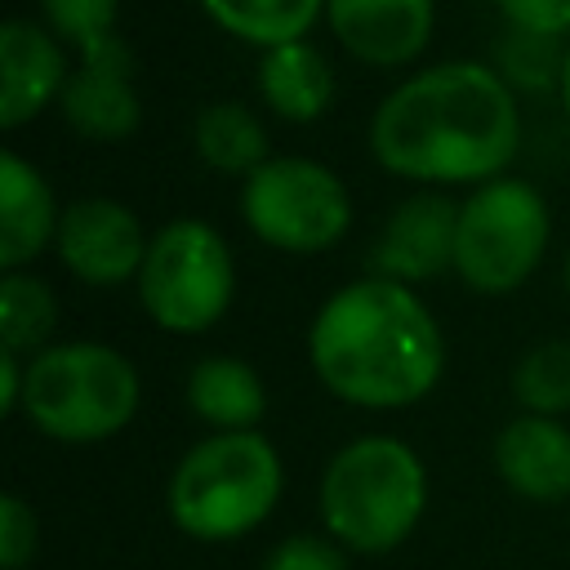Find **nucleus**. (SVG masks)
Segmentation results:
<instances>
[{"label":"nucleus","instance_id":"f257e3e1","mask_svg":"<svg viewBox=\"0 0 570 570\" xmlns=\"http://www.w3.org/2000/svg\"><path fill=\"white\" fill-rule=\"evenodd\" d=\"M521 147L512 85L485 62H432L401 80L370 116L374 160L423 187H481L503 178Z\"/></svg>","mask_w":570,"mask_h":570},{"label":"nucleus","instance_id":"f03ea898","mask_svg":"<svg viewBox=\"0 0 570 570\" xmlns=\"http://www.w3.org/2000/svg\"><path fill=\"white\" fill-rule=\"evenodd\" d=\"M307 365L343 405L410 410L441 383L445 338L414 285L370 272L316 307Z\"/></svg>","mask_w":570,"mask_h":570},{"label":"nucleus","instance_id":"7ed1b4c3","mask_svg":"<svg viewBox=\"0 0 570 570\" xmlns=\"http://www.w3.org/2000/svg\"><path fill=\"white\" fill-rule=\"evenodd\" d=\"M316 508L334 543L356 557H383L419 530L428 512V468L401 436H356L330 454Z\"/></svg>","mask_w":570,"mask_h":570},{"label":"nucleus","instance_id":"20e7f679","mask_svg":"<svg viewBox=\"0 0 570 570\" xmlns=\"http://www.w3.org/2000/svg\"><path fill=\"white\" fill-rule=\"evenodd\" d=\"M285 494L276 445L254 432H209L169 472L165 512L196 543H232L258 530Z\"/></svg>","mask_w":570,"mask_h":570},{"label":"nucleus","instance_id":"39448f33","mask_svg":"<svg viewBox=\"0 0 570 570\" xmlns=\"http://www.w3.org/2000/svg\"><path fill=\"white\" fill-rule=\"evenodd\" d=\"M142 379L134 361L107 343L71 338L27 356L22 419L62 445H98L134 423Z\"/></svg>","mask_w":570,"mask_h":570},{"label":"nucleus","instance_id":"423d86ee","mask_svg":"<svg viewBox=\"0 0 570 570\" xmlns=\"http://www.w3.org/2000/svg\"><path fill=\"white\" fill-rule=\"evenodd\" d=\"M138 303L165 334H205L214 330L236 298V263L223 232L205 218H169L151 232Z\"/></svg>","mask_w":570,"mask_h":570},{"label":"nucleus","instance_id":"0eeeda50","mask_svg":"<svg viewBox=\"0 0 570 570\" xmlns=\"http://www.w3.org/2000/svg\"><path fill=\"white\" fill-rule=\"evenodd\" d=\"M548 205L525 178H490L459 200L454 276L476 294L521 289L548 249Z\"/></svg>","mask_w":570,"mask_h":570},{"label":"nucleus","instance_id":"6e6552de","mask_svg":"<svg viewBox=\"0 0 570 570\" xmlns=\"http://www.w3.org/2000/svg\"><path fill=\"white\" fill-rule=\"evenodd\" d=\"M240 218L281 254H321L352 232V191L312 156H272L240 183Z\"/></svg>","mask_w":570,"mask_h":570},{"label":"nucleus","instance_id":"1a4fd4ad","mask_svg":"<svg viewBox=\"0 0 570 570\" xmlns=\"http://www.w3.org/2000/svg\"><path fill=\"white\" fill-rule=\"evenodd\" d=\"M58 111L71 134L94 142H120L142 125V98H138V58L129 40L107 36L76 53V67L67 76V89L58 98Z\"/></svg>","mask_w":570,"mask_h":570},{"label":"nucleus","instance_id":"9d476101","mask_svg":"<svg viewBox=\"0 0 570 570\" xmlns=\"http://www.w3.org/2000/svg\"><path fill=\"white\" fill-rule=\"evenodd\" d=\"M151 236L138 214L111 196H80L62 205L53 254L85 285H125L138 281Z\"/></svg>","mask_w":570,"mask_h":570},{"label":"nucleus","instance_id":"9b49d317","mask_svg":"<svg viewBox=\"0 0 570 570\" xmlns=\"http://www.w3.org/2000/svg\"><path fill=\"white\" fill-rule=\"evenodd\" d=\"M454 240H459V200H450L436 187H423L387 214L370 249V267L374 276L401 285L436 281L441 272H454Z\"/></svg>","mask_w":570,"mask_h":570},{"label":"nucleus","instance_id":"f8f14e48","mask_svg":"<svg viewBox=\"0 0 570 570\" xmlns=\"http://www.w3.org/2000/svg\"><path fill=\"white\" fill-rule=\"evenodd\" d=\"M325 27L365 67L414 62L436 27V0H325Z\"/></svg>","mask_w":570,"mask_h":570},{"label":"nucleus","instance_id":"ddd939ff","mask_svg":"<svg viewBox=\"0 0 570 570\" xmlns=\"http://www.w3.org/2000/svg\"><path fill=\"white\" fill-rule=\"evenodd\" d=\"M71 62L62 40L31 22V18H4L0 27V129H22L45 107H58L67 89Z\"/></svg>","mask_w":570,"mask_h":570},{"label":"nucleus","instance_id":"4468645a","mask_svg":"<svg viewBox=\"0 0 570 570\" xmlns=\"http://www.w3.org/2000/svg\"><path fill=\"white\" fill-rule=\"evenodd\" d=\"M494 472L530 503L570 499V428L552 414H512L494 436Z\"/></svg>","mask_w":570,"mask_h":570},{"label":"nucleus","instance_id":"2eb2a0df","mask_svg":"<svg viewBox=\"0 0 570 570\" xmlns=\"http://www.w3.org/2000/svg\"><path fill=\"white\" fill-rule=\"evenodd\" d=\"M58 200L45 174L13 147L0 151V267L22 272L58 236Z\"/></svg>","mask_w":570,"mask_h":570},{"label":"nucleus","instance_id":"dca6fc26","mask_svg":"<svg viewBox=\"0 0 570 570\" xmlns=\"http://www.w3.org/2000/svg\"><path fill=\"white\" fill-rule=\"evenodd\" d=\"M258 94L276 120L312 125L334 102V67L312 40L276 45L258 58Z\"/></svg>","mask_w":570,"mask_h":570},{"label":"nucleus","instance_id":"f3484780","mask_svg":"<svg viewBox=\"0 0 570 570\" xmlns=\"http://www.w3.org/2000/svg\"><path fill=\"white\" fill-rule=\"evenodd\" d=\"M187 405L214 432H254L267 414V387L240 356H200L187 374Z\"/></svg>","mask_w":570,"mask_h":570},{"label":"nucleus","instance_id":"a211bd4d","mask_svg":"<svg viewBox=\"0 0 570 570\" xmlns=\"http://www.w3.org/2000/svg\"><path fill=\"white\" fill-rule=\"evenodd\" d=\"M196 4L218 31L263 53L289 40H307V31L325 18V0H196Z\"/></svg>","mask_w":570,"mask_h":570},{"label":"nucleus","instance_id":"6ab92c4d","mask_svg":"<svg viewBox=\"0 0 570 570\" xmlns=\"http://www.w3.org/2000/svg\"><path fill=\"white\" fill-rule=\"evenodd\" d=\"M191 142H196V156L218 169V174H240L249 178L263 160H272L267 151V129L258 125V116L240 102H209L200 116H196V129H191Z\"/></svg>","mask_w":570,"mask_h":570},{"label":"nucleus","instance_id":"aec40b11","mask_svg":"<svg viewBox=\"0 0 570 570\" xmlns=\"http://www.w3.org/2000/svg\"><path fill=\"white\" fill-rule=\"evenodd\" d=\"M58 330V298L53 289L22 272H4L0 276V347L18 352V356H36L49 347Z\"/></svg>","mask_w":570,"mask_h":570},{"label":"nucleus","instance_id":"412c9836","mask_svg":"<svg viewBox=\"0 0 570 570\" xmlns=\"http://www.w3.org/2000/svg\"><path fill=\"white\" fill-rule=\"evenodd\" d=\"M512 396L525 414L570 410V338H543L512 365Z\"/></svg>","mask_w":570,"mask_h":570},{"label":"nucleus","instance_id":"4be33fe9","mask_svg":"<svg viewBox=\"0 0 570 570\" xmlns=\"http://www.w3.org/2000/svg\"><path fill=\"white\" fill-rule=\"evenodd\" d=\"M116 9L120 0H40L45 27L62 45H76V53L116 36Z\"/></svg>","mask_w":570,"mask_h":570},{"label":"nucleus","instance_id":"5701e85b","mask_svg":"<svg viewBox=\"0 0 570 570\" xmlns=\"http://www.w3.org/2000/svg\"><path fill=\"white\" fill-rule=\"evenodd\" d=\"M263 570H352V552L330 534H289L263 557Z\"/></svg>","mask_w":570,"mask_h":570},{"label":"nucleus","instance_id":"b1692460","mask_svg":"<svg viewBox=\"0 0 570 570\" xmlns=\"http://www.w3.org/2000/svg\"><path fill=\"white\" fill-rule=\"evenodd\" d=\"M36 543H40L36 508L18 494H4L0 499V570H27L36 561Z\"/></svg>","mask_w":570,"mask_h":570},{"label":"nucleus","instance_id":"393cba45","mask_svg":"<svg viewBox=\"0 0 570 570\" xmlns=\"http://www.w3.org/2000/svg\"><path fill=\"white\" fill-rule=\"evenodd\" d=\"M512 31L566 40L570 36V0H494Z\"/></svg>","mask_w":570,"mask_h":570},{"label":"nucleus","instance_id":"a878e982","mask_svg":"<svg viewBox=\"0 0 570 570\" xmlns=\"http://www.w3.org/2000/svg\"><path fill=\"white\" fill-rule=\"evenodd\" d=\"M22 387H27V361L0 347V414L22 410Z\"/></svg>","mask_w":570,"mask_h":570},{"label":"nucleus","instance_id":"bb28decb","mask_svg":"<svg viewBox=\"0 0 570 570\" xmlns=\"http://www.w3.org/2000/svg\"><path fill=\"white\" fill-rule=\"evenodd\" d=\"M557 89H561V107H566V120H570V45H566V62H561V80H557Z\"/></svg>","mask_w":570,"mask_h":570},{"label":"nucleus","instance_id":"cd10ccee","mask_svg":"<svg viewBox=\"0 0 570 570\" xmlns=\"http://www.w3.org/2000/svg\"><path fill=\"white\" fill-rule=\"evenodd\" d=\"M561 276H566V289H570V254H566V272Z\"/></svg>","mask_w":570,"mask_h":570}]
</instances>
